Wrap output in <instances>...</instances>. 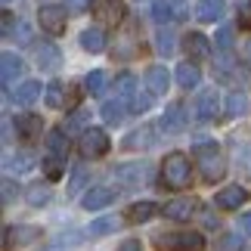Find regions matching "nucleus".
Listing matches in <instances>:
<instances>
[{
  "mask_svg": "<svg viewBox=\"0 0 251 251\" xmlns=\"http://www.w3.org/2000/svg\"><path fill=\"white\" fill-rule=\"evenodd\" d=\"M161 183H165L168 189H186L192 183L189 155H183V152H168L165 161H161Z\"/></svg>",
  "mask_w": 251,
  "mask_h": 251,
  "instance_id": "nucleus-1",
  "label": "nucleus"
},
{
  "mask_svg": "<svg viewBox=\"0 0 251 251\" xmlns=\"http://www.w3.org/2000/svg\"><path fill=\"white\" fill-rule=\"evenodd\" d=\"M196 161H199L201 177H205L208 183L224 180V174H226V158H224V152H220L214 143H199V146H196Z\"/></svg>",
  "mask_w": 251,
  "mask_h": 251,
  "instance_id": "nucleus-2",
  "label": "nucleus"
},
{
  "mask_svg": "<svg viewBox=\"0 0 251 251\" xmlns=\"http://www.w3.org/2000/svg\"><path fill=\"white\" fill-rule=\"evenodd\" d=\"M152 242L161 251H201L205 248V236L192 233V229H174V233H158Z\"/></svg>",
  "mask_w": 251,
  "mask_h": 251,
  "instance_id": "nucleus-3",
  "label": "nucleus"
},
{
  "mask_svg": "<svg viewBox=\"0 0 251 251\" xmlns=\"http://www.w3.org/2000/svg\"><path fill=\"white\" fill-rule=\"evenodd\" d=\"M109 146H112V140L102 127H87L78 140V149H81L84 158H102L109 152Z\"/></svg>",
  "mask_w": 251,
  "mask_h": 251,
  "instance_id": "nucleus-4",
  "label": "nucleus"
},
{
  "mask_svg": "<svg viewBox=\"0 0 251 251\" xmlns=\"http://www.w3.org/2000/svg\"><path fill=\"white\" fill-rule=\"evenodd\" d=\"M65 13H69L65 6H53V3L41 6V16H37V19H41V28H44L47 34H53V37L62 34L65 31V22H69V16H65Z\"/></svg>",
  "mask_w": 251,
  "mask_h": 251,
  "instance_id": "nucleus-5",
  "label": "nucleus"
},
{
  "mask_svg": "<svg viewBox=\"0 0 251 251\" xmlns=\"http://www.w3.org/2000/svg\"><path fill=\"white\" fill-rule=\"evenodd\" d=\"M115 192L112 186H90L81 196V205H84V211H102V208H109L112 201H115Z\"/></svg>",
  "mask_w": 251,
  "mask_h": 251,
  "instance_id": "nucleus-6",
  "label": "nucleus"
},
{
  "mask_svg": "<svg viewBox=\"0 0 251 251\" xmlns=\"http://www.w3.org/2000/svg\"><path fill=\"white\" fill-rule=\"evenodd\" d=\"M245 199H248L245 186H239V183H236V186H224V189L217 192V196H214V205L220 211H239V208L245 205Z\"/></svg>",
  "mask_w": 251,
  "mask_h": 251,
  "instance_id": "nucleus-7",
  "label": "nucleus"
},
{
  "mask_svg": "<svg viewBox=\"0 0 251 251\" xmlns=\"http://www.w3.org/2000/svg\"><path fill=\"white\" fill-rule=\"evenodd\" d=\"M183 50H186V59H208L211 56V41L201 31H189L183 34Z\"/></svg>",
  "mask_w": 251,
  "mask_h": 251,
  "instance_id": "nucleus-8",
  "label": "nucleus"
},
{
  "mask_svg": "<svg viewBox=\"0 0 251 251\" xmlns=\"http://www.w3.org/2000/svg\"><path fill=\"white\" fill-rule=\"evenodd\" d=\"M155 130H158L155 124H143V127L130 130V133H127V140H124V149L137 152V149H149V146H155V143H158Z\"/></svg>",
  "mask_w": 251,
  "mask_h": 251,
  "instance_id": "nucleus-9",
  "label": "nucleus"
},
{
  "mask_svg": "<svg viewBox=\"0 0 251 251\" xmlns=\"http://www.w3.org/2000/svg\"><path fill=\"white\" fill-rule=\"evenodd\" d=\"M93 13L102 19V22H109V25H118L124 22V0H93Z\"/></svg>",
  "mask_w": 251,
  "mask_h": 251,
  "instance_id": "nucleus-10",
  "label": "nucleus"
},
{
  "mask_svg": "<svg viewBox=\"0 0 251 251\" xmlns=\"http://www.w3.org/2000/svg\"><path fill=\"white\" fill-rule=\"evenodd\" d=\"M217 112H220V93H217V87H208V90H201L199 100H196V115L201 121H211Z\"/></svg>",
  "mask_w": 251,
  "mask_h": 251,
  "instance_id": "nucleus-11",
  "label": "nucleus"
},
{
  "mask_svg": "<svg viewBox=\"0 0 251 251\" xmlns=\"http://www.w3.org/2000/svg\"><path fill=\"white\" fill-rule=\"evenodd\" d=\"M22 72H25L22 56H16V53H3V56H0V81H3V87L16 84L19 78H22Z\"/></svg>",
  "mask_w": 251,
  "mask_h": 251,
  "instance_id": "nucleus-12",
  "label": "nucleus"
},
{
  "mask_svg": "<svg viewBox=\"0 0 251 251\" xmlns=\"http://www.w3.org/2000/svg\"><path fill=\"white\" fill-rule=\"evenodd\" d=\"M186 124H189V118H186V109H183L180 102L168 105L165 115H161V127H165V133H183Z\"/></svg>",
  "mask_w": 251,
  "mask_h": 251,
  "instance_id": "nucleus-13",
  "label": "nucleus"
},
{
  "mask_svg": "<svg viewBox=\"0 0 251 251\" xmlns=\"http://www.w3.org/2000/svg\"><path fill=\"white\" fill-rule=\"evenodd\" d=\"M146 90L152 96H165L171 90V72L165 69V65H152V69L146 72Z\"/></svg>",
  "mask_w": 251,
  "mask_h": 251,
  "instance_id": "nucleus-14",
  "label": "nucleus"
},
{
  "mask_svg": "<svg viewBox=\"0 0 251 251\" xmlns=\"http://www.w3.org/2000/svg\"><path fill=\"white\" fill-rule=\"evenodd\" d=\"M127 112H130V102H124V100H105L102 102V109H100V115H102V121L109 124V127H118V124L127 118Z\"/></svg>",
  "mask_w": 251,
  "mask_h": 251,
  "instance_id": "nucleus-15",
  "label": "nucleus"
},
{
  "mask_svg": "<svg viewBox=\"0 0 251 251\" xmlns=\"http://www.w3.org/2000/svg\"><path fill=\"white\" fill-rule=\"evenodd\" d=\"M41 90H47L41 81H22V84L13 90V102L22 105V109H28V105H34L37 100H41Z\"/></svg>",
  "mask_w": 251,
  "mask_h": 251,
  "instance_id": "nucleus-16",
  "label": "nucleus"
},
{
  "mask_svg": "<svg viewBox=\"0 0 251 251\" xmlns=\"http://www.w3.org/2000/svg\"><path fill=\"white\" fill-rule=\"evenodd\" d=\"M199 211V199H174V201H168L165 205V217L168 220H189L192 214Z\"/></svg>",
  "mask_w": 251,
  "mask_h": 251,
  "instance_id": "nucleus-17",
  "label": "nucleus"
},
{
  "mask_svg": "<svg viewBox=\"0 0 251 251\" xmlns=\"http://www.w3.org/2000/svg\"><path fill=\"white\" fill-rule=\"evenodd\" d=\"M16 130H19V137H25V140L41 137V130H44L41 115H34V112H22V115H16Z\"/></svg>",
  "mask_w": 251,
  "mask_h": 251,
  "instance_id": "nucleus-18",
  "label": "nucleus"
},
{
  "mask_svg": "<svg viewBox=\"0 0 251 251\" xmlns=\"http://www.w3.org/2000/svg\"><path fill=\"white\" fill-rule=\"evenodd\" d=\"M224 13H226V3L224 0H199L196 3V19L199 22H220L224 19Z\"/></svg>",
  "mask_w": 251,
  "mask_h": 251,
  "instance_id": "nucleus-19",
  "label": "nucleus"
},
{
  "mask_svg": "<svg viewBox=\"0 0 251 251\" xmlns=\"http://www.w3.org/2000/svg\"><path fill=\"white\" fill-rule=\"evenodd\" d=\"M37 236H41V229H37V226H9V229H6V251L34 242Z\"/></svg>",
  "mask_w": 251,
  "mask_h": 251,
  "instance_id": "nucleus-20",
  "label": "nucleus"
},
{
  "mask_svg": "<svg viewBox=\"0 0 251 251\" xmlns=\"http://www.w3.org/2000/svg\"><path fill=\"white\" fill-rule=\"evenodd\" d=\"M59 62H62V53H59L56 44H41L37 47V69L41 72H56Z\"/></svg>",
  "mask_w": 251,
  "mask_h": 251,
  "instance_id": "nucleus-21",
  "label": "nucleus"
},
{
  "mask_svg": "<svg viewBox=\"0 0 251 251\" xmlns=\"http://www.w3.org/2000/svg\"><path fill=\"white\" fill-rule=\"evenodd\" d=\"M146 174H149V168L143 165V161H133V165L115 168V177H118L121 183H127V186H140V183L146 180Z\"/></svg>",
  "mask_w": 251,
  "mask_h": 251,
  "instance_id": "nucleus-22",
  "label": "nucleus"
},
{
  "mask_svg": "<svg viewBox=\"0 0 251 251\" xmlns=\"http://www.w3.org/2000/svg\"><path fill=\"white\" fill-rule=\"evenodd\" d=\"M174 78H177V87H183V90H192V87H199L201 81V72H199V65L196 62H180L177 65V72H174Z\"/></svg>",
  "mask_w": 251,
  "mask_h": 251,
  "instance_id": "nucleus-23",
  "label": "nucleus"
},
{
  "mask_svg": "<svg viewBox=\"0 0 251 251\" xmlns=\"http://www.w3.org/2000/svg\"><path fill=\"white\" fill-rule=\"evenodd\" d=\"M47 152L59 158H69V137H65V127H53L47 133Z\"/></svg>",
  "mask_w": 251,
  "mask_h": 251,
  "instance_id": "nucleus-24",
  "label": "nucleus"
},
{
  "mask_svg": "<svg viewBox=\"0 0 251 251\" xmlns=\"http://www.w3.org/2000/svg\"><path fill=\"white\" fill-rule=\"evenodd\" d=\"M81 47L87 53H102L105 50V34H102V28H84L81 31Z\"/></svg>",
  "mask_w": 251,
  "mask_h": 251,
  "instance_id": "nucleus-25",
  "label": "nucleus"
},
{
  "mask_svg": "<svg viewBox=\"0 0 251 251\" xmlns=\"http://www.w3.org/2000/svg\"><path fill=\"white\" fill-rule=\"evenodd\" d=\"M229 149H233L239 168H242L245 174H251V143L242 140V137H229Z\"/></svg>",
  "mask_w": 251,
  "mask_h": 251,
  "instance_id": "nucleus-26",
  "label": "nucleus"
},
{
  "mask_svg": "<svg viewBox=\"0 0 251 251\" xmlns=\"http://www.w3.org/2000/svg\"><path fill=\"white\" fill-rule=\"evenodd\" d=\"M44 100H47L50 109H62V105L69 102V90H65L62 81H50V84H47V90H44Z\"/></svg>",
  "mask_w": 251,
  "mask_h": 251,
  "instance_id": "nucleus-27",
  "label": "nucleus"
},
{
  "mask_svg": "<svg viewBox=\"0 0 251 251\" xmlns=\"http://www.w3.org/2000/svg\"><path fill=\"white\" fill-rule=\"evenodd\" d=\"M155 211H158L155 201H137V205L127 208V220L130 224H146V220L155 217Z\"/></svg>",
  "mask_w": 251,
  "mask_h": 251,
  "instance_id": "nucleus-28",
  "label": "nucleus"
},
{
  "mask_svg": "<svg viewBox=\"0 0 251 251\" xmlns=\"http://www.w3.org/2000/svg\"><path fill=\"white\" fill-rule=\"evenodd\" d=\"M133 93H137V78H133L130 72L118 75V78H115V96H118V100H124V102H130Z\"/></svg>",
  "mask_w": 251,
  "mask_h": 251,
  "instance_id": "nucleus-29",
  "label": "nucleus"
},
{
  "mask_svg": "<svg viewBox=\"0 0 251 251\" xmlns=\"http://www.w3.org/2000/svg\"><path fill=\"white\" fill-rule=\"evenodd\" d=\"M50 186H47V183H31V186L25 189V201L31 208H41V205H47V201H50Z\"/></svg>",
  "mask_w": 251,
  "mask_h": 251,
  "instance_id": "nucleus-30",
  "label": "nucleus"
},
{
  "mask_svg": "<svg viewBox=\"0 0 251 251\" xmlns=\"http://www.w3.org/2000/svg\"><path fill=\"white\" fill-rule=\"evenodd\" d=\"M224 109H226V115H229V118H242V115H245V109H248V96L245 93H229L226 96V102H224Z\"/></svg>",
  "mask_w": 251,
  "mask_h": 251,
  "instance_id": "nucleus-31",
  "label": "nucleus"
},
{
  "mask_svg": "<svg viewBox=\"0 0 251 251\" xmlns=\"http://www.w3.org/2000/svg\"><path fill=\"white\" fill-rule=\"evenodd\" d=\"M118 226H121L118 217H100V220H93V224H90V229H87V233H90V236H109V233H115Z\"/></svg>",
  "mask_w": 251,
  "mask_h": 251,
  "instance_id": "nucleus-32",
  "label": "nucleus"
},
{
  "mask_svg": "<svg viewBox=\"0 0 251 251\" xmlns=\"http://www.w3.org/2000/svg\"><path fill=\"white\" fill-rule=\"evenodd\" d=\"M6 168H9V171H16V174H22V171H31V168H34V155L22 149V152H16L13 158H6Z\"/></svg>",
  "mask_w": 251,
  "mask_h": 251,
  "instance_id": "nucleus-33",
  "label": "nucleus"
},
{
  "mask_svg": "<svg viewBox=\"0 0 251 251\" xmlns=\"http://www.w3.org/2000/svg\"><path fill=\"white\" fill-rule=\"evenodd\" d=\"M41 165H44V171H47V177H50V180H59L62 174H65V158H59V155H50V152L44 155V161H41Z\"/></svg>",
  "mask_w": 251,
  "mask_h": 251,
  "instance_id": "nucleus-34",
  "label": "nucleus"
},
{
  "mask_svg": "<svg viewBox=\"0 0 251 251\" xmlns=\"http://www.w3.org/2000/svg\"><path fill=\"white\" fill-rule=\"evenodd\" d=\"M174 37H177V34H174L171 28H161V31L155 34V50H158L161 56H171V53H174V47H177V41H174Z\"/></svg>",
  "mask_w": 251,
  "mask_h": 251,
  "instance_id": "nucleus-35",
  "label": "nucleus"
},
{
  "mask_svg": "<svg viewBox=\"0 0 251 251\" xmlns=\"http://www.w3.org/2000/svg\"><path fill=\"white\" fill-rule=\"evenodd\" d=\"M84 90L90 93V96H100V93L105 90V72L96 69V72L87 75V78H84Z\"/></svg>",
  "mask_w": 251,
  "mask_h": 251,
  "instance_id": "nucleus-36",
  "label": "nucleus"
},
{
  "mask_svg": "<svg viewBox=\"0 0 251 251\" xmlns=\"http://www.w3.org/2000/svg\"><path fill=\"white\" fill-rule=\"evenodd\" d=\"M87 180H90V168L78 165V168H75V174H72V180H69V196H78Z\"/></svg>",
  "mask_w": 251,
  "mask_h": 251,
  "instance_id": "nucleus-37",
  "label": "nucleus"
},
{
  "mask_svg": "<svg viewBox=\"0 0 251 251\" xmlns=\"http://www.w3.org/2000/svg\"><path fill=\"white\" fill-rule=\"evenodd\" d=\"M9 41H16L19 47H28V44L34 41V28L28 25V22H19V25H16V31H13V37H9Z\"/></svg>",
  "mask_w": 251,
  "mask_h": 251,
  "instance_id": "nucleus-38",
  "label": "nucleus"
},
{
  "mask_svg": "<svg viewBox=\"0 0 251 251\" xmlns=\"http://www.w3.org/2000/svg\"><path fill=\"white\" fill-rule=\"evenodd\" d=\"M152 19H155V22H171L174 19V6L168 3V0H155V3H152Z\"/></svg>",
  "mask_w": 251,
  "mask_h": 251,
  "instance_id": "nucleus-39",
  "label": "nucleus"
},
{
  "mask_svg": "<svg viewBox=\"0 0 251 251\" xmlns=\"http://www.w3.org/2000/svg\"><path fill=\"white\" fill-rule=\"evenodd\" d=\"M214 47H217L220 53H229V50H233V28H229V25H224L214 34Z\"/></svg>",
  "mask_w": 251,
  "mask_h": 251,
  "instance_id": "nucleus-40",
  "label": "nucleus"
},
{
  "mask_svg": "<svg viewBox=\"0 0 251 251\" xmlns=\"http://www.w3.org/2000/svg\"><path fill=\"white\" fill-rule=\"evenodd\" d=\"M87 118H90V112H87V109H75L72 118L65 121V130H81L84 124H87ZM81 133H84V130H81Z\"/></svg>",
  "mask_w": 251,
  "mask_h": 251,
  "instance_id": "nucleus-41",
  "label": "nucleus"
},
{
  "mask_svg": "<svg viewBox=\"0 0 251 251\" xmlns=\"http://www.w3.org/2000/svg\"><path fill=\"white\" fill-rule=\"evenodd\" d=\"M242 248H245V239L239 233H226L220 239V251H242Z\"/></svg>",
  "mask_w": 251,
  "mask_h": 251,
  "instance_id": "nucleus-42",
  "label": "nucleus"
},
{
  "mask_svg": "<svg viewBox=\"0 0 251 251\" xmlns=\"http://www.w3.org/2000/svg\"><path fill=\"white\" fill-rule=\"evenodd\" d=\"M149 105H152V93H133V100H130V112H149Z\"/></svg>",
  "mask_w": 251,
  "mask_h": 251,
  "instance_id": "nucleus-43",
  "label": "nucleus"
},
{
  "mask_svg": "<svg viewBox=\"0 0 251 251\" xmlns=\"http://www.w3.org/2000/svg\"><path fill=\"white\" fill-rule=\"evenodd\" d=\"M93 0H65V9H69L72 16H81V13H90Z\"/></svg>",
  "mask_w": 251,
  "mask_h": 251,
  "instance_id": "nucleus-44",
  "label": "nucleus"
},
{
  "mask_svg": "<svg viewBox=\"0 0 251 251\" xmlns=\"http://www.w3.org/2000/svg\"><path fill=\"white\" fill-rule=\"evenodd\" d=\"M236 9H239V25H242V28H251V0H239Z\"/></svg>",
  "mask_w": 251,
  "mask_h": 251,
  "instance_id": "nucleus-45",
  "label": "nucleus"
},
{
  "mask_svg": "<svg viewBox=\"0 0 251 251\" xmlns=\"http://www.w3.org/2000/svg\"><path fill=\"white\" fill-rule=\"evenodd\" d=\"M16 19H13V13H6L3 9V22H0V31H3V37H13V31H16Z\"/></svg>",
  "mask_w": 251,
  "mask_h": 251,
  "instance_id": "nucleus-46",
  "label": "nucleus"
},
{
  "mask_svg": "<svg viewBox=\"0 0 251 251\" xmlns=\"http://www.w3.org/2000/svg\"><path fill=\"white\" fill-rule=\"evenodd\" d=\"M81 242V233H69V236H59V239H56V245H78Z\"/></svg>",
  "mask_w": 251,
  "mask_h": 251,
  "instance_id": "nucleus-47",
  "label": "nucleus"
},
{
  "mask_svg": "<svg viewBox=\"0 0 251 251\" xmlns=\"http://www.w3.org/2000/svg\"><path fill=\"white\" fill-rule=\"evenodd\" d=\"M13 196H16V183L13 180H3V205H9Z\"/></svg>",
  "mask_w": 251,
  "mask_h": 251,
  "instance_id": "nucleus-48",
  "label": "nucleus"
},
{
  "mask_svg": "<svg viewBox=\"0 0 251 251\" xmlns=\"http://www.w3.org/2000/svg\"><path fill=\"white\" fill-rule=\"evenodd\" d=\"M118 251H143V245L137 242V239H127V242H121V248Z\"/></svg>",
  "mask_w": 251,
  "mask_h": 251,
  "instance_id": "nucleus-49",
  "label": "nucleus"
},
{
  "mask_svg": "<svg viewBox=\"0 0 251 251\" xmlns=\"http://www.w3.org/2000/svg\"><path fill=\"white\" fill-rule=\"evenodd\" d=\"M9 140H13V124L3 121V143H9Z\"/></svg>",
  "mask_w": 251,
  "mask_h": 251,
  "instance_id": "nucleus-50",
  "label": "nucleus"
},
{
  "mask_svg": "<svg viewBox=\"0 0 251 251\" xmlns=\"http://www.w3.org/2000/svg\"><path fill=\"white\" fill-rule=\"evenodd\" d=\"M242 229H245V236H251V214H242Z\"/></svg>",
  "mask_w": 251,
  "mask_h": 251,
  "instance_id": "nucleus-51",
  "label": "nucleus"
},
{
  "mask_svg": "<svg viewBox=\"0 0 251 251\" xmlns=\"http://www.w3.org/2000/svg\"><path fill=\"white\" fill-rule=\"evenodd\" d=\"M168 3H171V6H183V3H186V0H168Z\"/></svg>",
  "mask_w": 251,
  "mask_h": 251,
  "instance_id": "nucleus-52",
  "label": "nucleus"
},
{
  "mask_svg": "<svg viewBox=\"0 0 251 251\" xmlns=\"http://www.w3.org/2000/svg\"><path fill=\"white\" fill-rule=\"evenodd\" d=\"M245 53H248V59H251V41H248V47H245Z\"/></svg>",
  "mask_w": 251,
  "mask_h": 251,
  "instance_id": "nucleus-53",
  "label": "nucleus"
},
{
  "mask_svg": "<svg viewBox=\"0 0 251 251\" xmlns=\"http://www.w3.org/2000/svg\"><path fill=\"white\" fill-rule=\"evenodd\" d=\"M3 3H9V0H3Z\"/></svg>",
  "mask_w": 251,
  "mask_h": 251,
  "instance_id": "nucleus-54",
  "label": "nucleus"
}]
</instances>
